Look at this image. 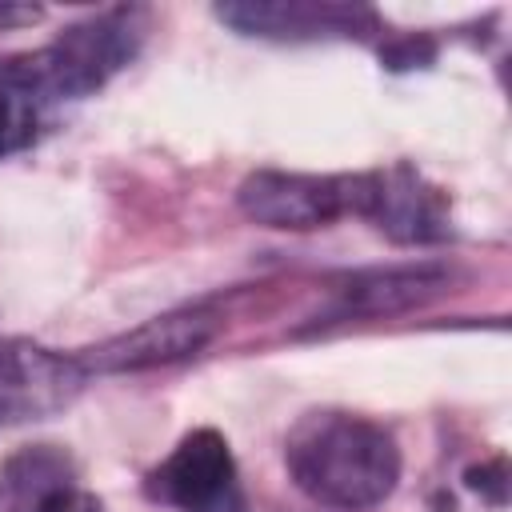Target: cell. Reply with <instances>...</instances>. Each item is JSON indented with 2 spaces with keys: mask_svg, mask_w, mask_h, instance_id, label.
I'll list each match as a JSON object with an SVG mask.
<instances>
[{
  "mask_svg": "<svg viewBox=\"0 0 512 512\" xmlns=\"http://www.w3.org/2000/svg\"><path fill=\"white\" fill-rule=\"evenodd\" d=\"M284 464L304 496L340 512L380 504L400 480L392 432L340 408L304 412L284 440Z\"/></svg>",
  "mask_w": 512,
  "mask_h": 512,
  "instance_id": "1",
  "label": "cell"
},
{
  "mask_svg": "<svg viewBox=\"0 0 512 512\" xmlns=\"http://www.w3.org/2000/svg\"><path fill=\"white\" fill-rule=\"evenodd\" d=\"M140 40H144V16L136 8H112L80 24H68L52 44L36 52L4 56V64L44 104L80 100L104 88L136 56Z\"/></svg>",
  "mask_w": 512,
  "mask_h": 512,
  "instance_id": "2",
  "label": "cell"
},
{
  "mask_svg": "<svg viewBox=\"0 0 512 512\" xmlns=\"http://www.w3.org/2000/svg\"><path fill=\"white\" fill-rule=\"evenodd\" d=\"M236 204L248 220L284 232H312L360 208V172L356 176H316V172H280L260 168L240 180Z\"/></svg>",
  "mask_w": 512,
  "mask_h": 512,
  "instance_id": "3",
  "label": "cell"
},
{
  "mask_svg": "<svg viewBox=\"0 0 512 512\" xmlns=\"http://www.w3.org/2000/svg\"><path fill=\"white\" fill-rule=\"evenodd\" d=\"M148 496L176 512H248L232 448L216 428L188 432L148 476Z\"/></svg>",
  "mask_w": 512,
  "mask_h": 512,
  "instance_id": "4",
  "label": "cell"
},
{
  "mask_svg": "<svg viewBox=\"0 0 512 512\" xmlns=\"http://www.w3.org/2000/svg\"><path fill=\"white\" fill-rule=\"evenodd\" d=\"M84 376L76 356H60L32 340H0V428L64 412L80 396Z\"/></svg>",
  "mask_w": 512,
  "mask_h": 512,
  "instance_id": "5",
  "label": "cell"
},
{
  "mask_svg": "<svg viewBox=\"0 0 512 512\" xmlns=\"http://www.w3.org/2000/svg\"><path fill=\"white\" fill-rule=\"evenodd\" d=\"M356 216L372 220L396 244H436L452 236L444 192L428 184L412 164H388L376 172H360Z\"/></svg>",
  "mask_w": 512,
  "mask_h": 512,
  "instance_id": "6",
  "label": "cell"
},
{
  "mask_svg": "<svg viewBox=\"0 0 512 512\" xmlns=\"http://www.w3.org/2000/svg\"><path fill=\"white\" fill-rule=\"evenodd\" d=\"M216 20H224L240 36L260 40H348L380 32V20L364 4H328V0H240L216 4Z\"/></svg>",
  "mask_w": 512,
  "mask_h": 512,
  "instance_id": "7",
  "label": "cell"
},
{
  "mask_svg": "<svg viewBox=\"0 0 512 512\" xmlns=\"http://www.w3.org/2000/svg\"><path fill=\"white\" fill-rule=\"evenodd\" d=\"M216 336V316L204 308H180V312H164L152 316L88 352L76 356V364L84 372H144V368H160V364H176L196 356L200 348H208V340Z\"/></svg>",
  "mask_w": 512,
  "mask_h": 512,
  "instance_id": "8",
  "label": "cell"
},
{
  "mask_svg": "<svg viewBox=\"0 0 512 512\" xmlns=\"http://www.w3.org/2000/svg\"><path fill=\"white\" fill-rule=\"evenodd\" d=\"M448 272L440 264H400V268H368L352 272L332 288V308L328 320H348V316H392L408 312L436 292H444Z\"/></svg>",
  "mask_w": 512,
  "mask_h": 512,
  "instance_id": "9",
  "label": "cell"
},
{
  "mask_svg": "<svg viewBox=\"0 0 512 512\" xmlns=\"http://www.w3.org/2000/svg\"><path fill=\"white\" fill-rule=\"evenodd\" d=\"M64 484H72V464L64 452H56L48 444L12 456L4 468V480H0V488L8 496V512H28L40 496H48Z\"/></svg>",
  "mask_w": 512,
  "mask_h": 512,
  "instance_id": "10",
  "label": "cell"
},
{
  "mask_svg": "<svg viewBox=\"0 0 512 512\" xmlns=\"http://www.w3.org/2000/svg\"><path fill=\"white\" fill-rule=\"evenodd\" d=\"M40 112H44V100L28 92L0 56V160L12 152H24L40 136Z\"/></svg>",
  "mask_w": 512,
  "mask_h": 512,
  "instance_id": "11",
  "label": "cell"
},
{
  "mask_svg": "<svg viewBox=\"0 0 512 512\" xmlns=\"http://www.w3.org/2000/svg\"><path fill=\"white\" fill-rule=\"evenodd\" d=\"M28 512H104V504H100L92 492H84V488H76V484H64V488L40 496Z\"/></svg>",
  "mask_w": 512,
  "mask_h": 512,
  "instance_id": "12",
  "label": "cell"
},
{
  "mask_svg": "<svg viewBox=\"0 0 512 512\" xmlns=\"http://www.w3.org/2000/svg\"><path fill=\"white\" fill-rule=\"evenodd\" d=\"M432 40H416V36H408V40H400V44H392V48H384V64L388 68H416V64H428L432 60Z\"/></svg>",
  "mask_w": 512,
  "mask_h": 512,
  "instance_id": "13",
  "label": "cell"
},
{
  "mask_svg": "<svg viewBox=\"0 0 512 512\" xmlns=\"http://www.w3.org/2000/svg\"><path fill=\"white\" fill-rule=\"evenodd\" d=\"M504 460H492V464H480V468H468V488L476 492H488L492 504H504Z\"/></svg>",
  "mask_w": 512,
  "mask_h": 512,
  "instance_id": "14",
  "label": "cell"
},
{
  "mask_svg": "<svg viewBox=\"0 0 512 512\" xmlns=\"http://www.w3.org/2000/svg\"><path fill=\"white\" fill-rule=\"evenodd\" d=\"M44 16L40 4H16V0H0V32H12V28H28Z\"/></svg>",
  "mask_w": 512,
  "mask_h": 512,
  "instance_id": "15",
  "label": "cell"
}]
</instances>
